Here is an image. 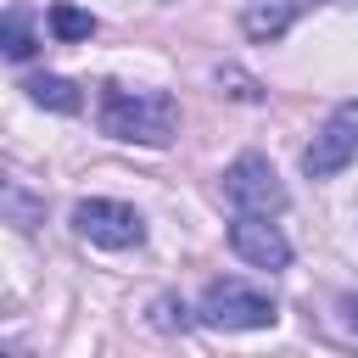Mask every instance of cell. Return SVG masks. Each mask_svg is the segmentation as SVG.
<instances>
[{
	"instance_id": "obj_10",
	"label": "cell",
	"mask_w": 358,
	"mask_h": 358,
	"mask_svg": "<svg viewBox=\"0 0 358 358\" xmlns=\"http://www.w3.org/2000/svg\"><path fill=\"white\" fill-rule=\"evenodd\" d=\"M50 34L67 39V45H73V39H90V34H95V17L78 11V6H50Z\"/></svg>"
},
{
	"instance_id": "obj_2",
	"label": "cell",
	"mask_w": 358,
	"mask_h": 358,
	"mask_svg": "<svg viewBox=\"0 0 358 358\" xmlns=\"http://www.w3.org/2000/svg\"><path fill=\"white\" fill-rule=\"evenodd\" d=\"M274 319H280V308L241 280H213L201 291V324H213V330H268Z\"/></svg>"
},
{
	"instance_id": "obj_13",
	"label": "cell",
	"mask_w": 358,
	"mask_h": 358,
	"mask_svg": "<svg viewBox=\"0 0 358 358\" xmlns=\"http://www.w3.org/2000/svg\"><path fill=\"white\" fill-rule=\"evenodd\" d=\"M218 84H229V95H235V101H263V90H257L246 73H235V67H218Z\"/></svg>"
},
{
	"instance_id": "obj_5",
	"label": "cell",
	"mask_w": 358,
	"mask_h": 358,
	"mask_svg": "<svg viewBox=\"0 0 358 358\" xmlns=\"http://www.w3.org/2000/svg\"><path fill=\"white\" fill-rule=\"evenodd\" d=\"M352 157H358V101H341V106L319 123L313 145L302 151V173H308V179H330V173H341Z\"/></svg>"
},
{
	"instance_id": "obj_12",
	"label": "cell",
	"mask_w": 358,
	"mask_h": 358,
	"mask_svg": "<svg viewBox=\"0 0 358 358\" xmlns=\"http://www.w3.org/2000/svg\"><path fill=\"white\" fill-rule=\"evenodd\" d=\"M151 324L157 330H185V302L179 296H157L151 302Z\"/></svg>"
},
{
	"instance_id": "obj_8",
	"label": "cell",
	"mask_w": 358,
	"mask_h": 358,
	"mask_svg": "<svg viewBox=\"0 0 358 358\" xmlns=\"http://www.w3.org/2000/svg\"><path fill=\"white\" fill-rule=\"evenodd\" d=\"M22 90H28V101H34V106H50V112H78V106H84L78 84H73V78H56V73H45V78H28Z\"/></svg>"
},
{
	"instance_id": "obj_6",
	"label": "cell",
	"mask_w": 358,
	"mask_h": 358,
	"mask_svg": "<svg viewBox=\"0 0 358 358\" xmlns=\"http://www.w3.org/2000/svg\"><path fill=\"white\" fill-rule=\"evenodd\" d=\"M229 246H235V257L252 263V268H285V263H291V241L280 235V224H268V213H235Z\"/></svg>"
},
{
	"instance_id": "obj_3",
	"label": "cell",
	"mask_w": 358,
	"mask_h": 358,
	"mask_svg": "<svg viewBox=\"0 0 358 358\" xmlns=\"http://www.w3.org/2000/svg\"><path fill=\"white\" fill-rule=\"evenodd\" d=\"M224 196H229V207L235 213H285V185H280V173L268 168V157H257V151H246V157H235L229 168H224Z\"/></svg>"
},
{
	"instance_id": "obj_7",
	"label": "cell",
	"mask_w": 358,
	"mask_h": 358,
	"mask_svg": "<svg viewBox=\"0 0 358 358\" xmlns=\"http://www.w3.org/2000/svg\"><path fill=\"white\" fill-rule=\"evenodd\" d=\"M296 11H308V6H302V0H246L241 28H246L252 39H280V34L296 22Z\"/></svg>"
},
{
	"instance_id": "obj_15",
	"label": "cell",
	"mask_w": 358,
	"mask_h": 358,
	"mask_svg": "<svg viewBox=\"0 0 358 358\" xmlns=\"http://www.w3.org/2000/svg\"><path fill=\"white\" fill-rule=\"evenodd\" d=\"M302 6H358V0H302Z\"/></svg>"
},
{
	"instance_id": "obj_9",
	"label": "cell",
	"mask_w": 358,
	"mask_h": 358,
	"mask_svg": "<svg viewBox=\"0 0 358 358\" xmlns=\"http://www.w3.org/2000/svg\"><path fill=\"white\" fill-rule=\"evenodd\" d=\"M0 45H6V56H11V62H28V56L39 50V39H34V22H28V6H11V11H6Z\"/></svg>"
},
{
	"instance_id": "obj_4",
	"label": "cell",
	"mask_w": 358,
	"mask_h": 358,
	"mask_svg": "<svg viewBox=\"0 0 358 358\" xmlns=\"http://www.w3.org/2000/svg\"><path fill=\"white\" fill-rule=\"evenodd\" d=\"M73 229H78L90 246H112V252L145 241V218H140L129 201H112V196H90V201H78V207H73Z\"/></svg>"
},
{
	"instance_id": "obj_1",
	"label": "cell",
	"mask_w": 358,
	"mask_h": 358,
	"mask_svg": "<svg viewBox=\"0 0 358 358\" xmlns=\"http://www.w3.org/2000/svg\"><path fill=\"white\" fill-rule=\"evenodd\" d=\"M101 129L129 145H168L179 134V101L168 90H129L106 84L101 90Z\"/></svg>"
},
{
	"instance_id": "obj_14",
	"label": "cell",
	"mask_w": 358,
	"mask_h": 358,
	"mask_svg": "<svg viewBox=\"0 0 358 358\" xmlns=\"http://www.w3.org/2000/svg\"><path fill=\"white\" fill-rule=\"evenodd\" d=\"M341 313H347V330L358 336V296H347V302H341Z\"/></svg>"
},
{
	"instance_id": "obj_11",
	"label": "cell",
	"mask_w": 358,
	"mask_h": 358,
	"mask_svg": "<svg viewBox=\"0 0 358 358\" xmlns=\"http://www.w3.org/2000/svg\"><path fill=\"white\" fill-rule=\"evenodd\" d=\"M39 213H45V207H39V201H28V196H22V185L11 179V185H6V218H11L17 229H34V224H39Z\"/></svg>"
}]
</instances>
